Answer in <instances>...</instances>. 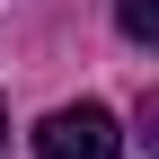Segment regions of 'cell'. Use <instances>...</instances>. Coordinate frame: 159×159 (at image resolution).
Returning <instances> with one entry per match:
<instances>
[{
    "mask_svg": "<svg viewBox=\"0 0 159 159\" xmlns=\"http://www.w3.org/2000/svg\"><path fill=\"white\" fill-rule=\"evenodd\" d=\"M124 150V133H115V115L106 106H53L44 115V133H35V159H115Z\"/></svg>",
    "mask_w": 159,
    "mask_h": 159,
    "instance_id": "obj_1",
    "label": "cell"
},
{
    "mask_svg": "<svg viewBox=\"0 0 159 159\" xmlns=\"http://www.w3.org/2000/svg\"><path fill=\"white\" fill-rule=\"evenodd\" d=\"M115 27H124L133 44H150V53H159V0H115Z\"/></svg>",
    "mask_w": 159,
    "mask_h": 159,
    "instance_id": "obj_2",
    "label": "cell"
},
{
    "mask_svg": "<svg viewBox=\"0 0 159 159\" xmlns=\"http://www.w3.org/2000/svg\"><path fill=\"white\" fill-rule=\"evenodd\" d=\"M133 124H142V150L159 159V89H142V106H133Z\"/></svg>",
    "mask_w": 159,
    "mask_h": 159,
    "instance_id": "obj_3",
    "label": "cell"
},
{
    "mask_svg": "<svg viewBox=\"0 0 159 159\" xmlns=\"http://www.w3.org/2000/svg\"><path fill=\"white\" fill-rule=\"evenodd\" d=\"M0 133H9V106H0Z\"/></svg>",
    "mask_w": 159,
    "mask_h": 159,
    "instance_id": "obj_4",
    "label": "cell"
}]
</instances>
